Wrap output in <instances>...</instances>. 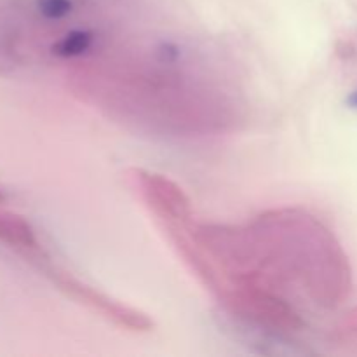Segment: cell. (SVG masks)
<instances>
[{
	"label": "cell",
	"instance_id": "obj_5",
	"mask_svg": "<svg viewBox=\"0 0 357 357\" xmlns=\"http://www.w3.org/2000/svg\"><path fill=\"white\" fill-rule=\"evenodd\" d=\"M38 9L49 20H61L72 10L70 0H38Z\"/></svg>",
	"mask_w": 357,
	"mask_h": 357
},
{
	"label": "cell",
	"instance_id": "obj_4",
	"mask_svg": "<svg viewBox=\"0 0 357 357\" xmlns=\"http://www.w3.org/2000/svg\"><path fill=\"white\" fill-rule=\"evenodd\" d=\"M91 42H93V35L89 31H70L68 35H65L61 40L52 45V52L61 56V58H73V56H80L82 52H86Z\"/></svg>",
	"mask_w": 357,
	"mask_h": 357
},
{
	"label": "cell",
	"instance_id": "obj_2",
	"mask_svg": "<svg viewBox=\"0 0 357 357\" xmlns=\"http://www.w3.org/2000/svg\"><path fill=\"white\" fill-rule=\"evenodd\" d=\"M56 281H58V284L61 286L63 289H66L70 295L79 298L80 302L86 303V305L93 307L98 312L105 314L108 319L121 324V326L131 328V330L135 331H149L150 328H153V323L150 321V317L145 316V314L121 305V303L114 302V300H110L108 296L101 295L100 291H94L89 286L80 284L79 281H73V279L68 278H56Z\"/></svg>",
	"mask_w": 357,
	"mask_h": 357
},
{
	"label": "cell",
	"instance_id": "obj_1",
	"mask_svg": "<svg viewBox=\"0 0 357 357\" xmlns=\"http://www.w3.org/2000/svg\"><path fill=\"white\" fill-rule=\"evenodd\" d=\"M229 302L237 312L275 330L295 331L303 326L302 319L296 316L291 307L272 296L271 293L261 291L253 281L248 279L241 281V288L230 295Z\"/></svg>",
	"mask_w": 357,
	"mask_h": 357
},
{
	"label": "cell",
	"instance_id": "obj_3",
	"mask_svg": "<svg viewBox=\"0 0 357 357\" xmlns=\"http://www.w3.org/2000/svg\"><path fill=\"white\" fill-rule=\"evenodd\" d=\"M136 174H138L146 201L162 218L167 216V220L187 222L190 216V206L178 185L160 174L146 173V171H136Z\"/></svg>",
	"mask_w": 357,
	"mask_h": 357
},
{
	"label": "cell",
	"instance_id": "obj_6",
	"mask_svg": "<svg viewBox=\"0 0 357 357\" xmlns=\"http://www.w3.org/2000/svg\"><path fill=\"white\" fill-rule=\"evenodd\" d=\"M0 201H2V194H0Z\"/></svg>",
	"mask_w": 357,
	"mask_h": 357
}]
</instances>
